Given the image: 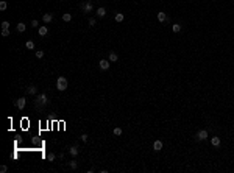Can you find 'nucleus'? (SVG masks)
<instances>
[{"mask_svg": "<svg viewBox=\"0 0 234 173\" xmlns=\"http://www.w3.org/2000/svg\"><path fill=\"white\" fill-rule=\"evenodd\" d=\"M49 97H47V94H39L37 97H35V108L37 109L39 112H42L45 109V106L49 104Z\"/></svg>", "mask_w": 234, "mask_h": 173, "instance_id": "obj_1", "label": "nucleus"}, {"mask_svg": "<svg viewBox=\"0 0 234 173\" xmlns=\"http://www.w3.org/2000/svg\"><path fill=\"white\" fill-rule=\"evenodd\" d=\"M56 87H58V91H66L67 89V78L66 77H59L56 80Z\"/></svg>", "mask_w": 234, "mask_h": 173, "instance_id": "obj_2", "label": "nucleus"}, {"mask_svg": "<svg viewBox=\"0 0 234 173\" xmlns=\"http://www.w3.org/2000/svg\"><path fill=\"white\" fill-rule=\"evenodd\" d=\"M81 10L84 11V14H87V12H92V10H94V5H92V2H84V3H81Z\"/></svg>", "mask_w": 234, "mask_h": 173, "instance_id": "obj_3", "label": "nucleus"}, {"mask_svg": "<svg viewBox=\"0 0 234 173\" xmlns=\"http://www.w3.org/2000/svg\"><path fill=\"white\" fill-rule=\"evenodd\" d=\"M195 137H197V140H206V139L209 137V133H208L206 129H200Z\"/></svg>", "mask_w": 234, "mask_h": 173, "instance_id": "obj_4", "label": "nucleus"}, {"mask_svg": "<svg viewBox=\"0 0 234 173\" xmlns=\"http://www.w3.org/2000/svg\"><path fill=\"white\" fill-rule=\"evenodd\" d=\"M14 104H16V108H17V109L22 111V109L25 108V104H27V102H25V98H17V100L14 102Z\"/></svg>", "mask_w": 234, "mask_h": 173, "instance_id": "obj_5", "label": "nucleus"}, {"mask_svg": "<svg viewBox=\"0 0 234 173\" xmlns=\"http://www.w3.org/2000/svg\"><path fill=\"white\" fill-rule=\"evenodd\" d=\"M99 66L101 70H108L109 69V59H100L99 61Z\"/></svg>", "mask_w": 234, "mask_h": 173, "instance_id": "obj_6", "label": "nucleus"}, {"mask_svg": "<svg viewBox=\"0 0 234 173\" xmlns=\"http://www.w3.org/2000/svg\"><path fill=\"white\" fill-rule=\"evenodd\" d=\"M37 33H39V36H47L49 35V27H47V25H42V27H39Z\"/></svg>", "mask_w": 234, "mask_h": 173, "instance_id": "obj_7", "label": "nucleus"}, {"mask_svg": "<svg viewBox=\"0 0 234 173\" xmlns=\"http://www.w3.org/2000/svg\"><path fill=\"white\" fill-rule=\"evenodd\" d=\"M42 20H44V23H50L53 20V14H50V12H45L44 16H42Z\"/></svg>", "mask_w": 234, "mask_h": 173, "instance_id": "obj_8", "label": "nucleus"}, {"mask_svg": "<svg viewBox=\"0 0 234 173\" xmlns=\"http://www.w3.org/2000/svg\"><path fill=\"white\" fill-rule=\"evenodd\" d=\"M27 94L28 95H36L37 94V87L36 86H28L27 87Z\"/></svg>", "mask_w": 234, "mask_h": 173, "instance_id": "obj_9", "label": "nucleus"}, {"mask_svg": "<svg viewBox=\"0 0 234 173\" xmlns=\"http://www.w3.org/2000/svg\"><path fill=\"white\" fill-rule=\"evenodd\" d=\"M153 150H155V151H161V150H162V142H161V140H155V143H153Z\"/></svg>", "mask_w": 234, "mask_h": 173, "instance_id": "obj_10", "label": "nucleus"}, {"mask_svg": "<svg viewBox=\"0 0 234 173\" xmlns=\"http://www.w3.org/2000/svg\"><path fill=\"white\" fill-rule=\"evenodd\" d=\"M158 20H159V22H167V14L162 12V11H159L158 12Z\"/></svg>", "mask_w": 234, "mask_h": 173, "instance_id": "obj_11", "label": "nucleus"}, {"mask_svg": "<svg viewBox=\"0 0 234 173\" xmlns=\"http://www.w3.org/2000/svg\"><path fill=\"white\" fill-rule=\"evenodd\" d=\"M16 30H17L19 33H24L25 30H27V25H25L24 22H19V23H17V27H16Z\"/></svg>", "mask_w": 234, "mask_h": 173, "instance_id": "obj_12", "label": "nucleus"}, {"mask_svg": "<svg viewBox=\"0 0 234 173\" xmlns=\"http://www.w3.org/2000/svg\"><path fill=\"white\" fill-rule=\"evenodd\" d=\"M97 16H99V17H105V16H106V10H105L103 6L97 8Z\"/></svg>", "mask_w": 234, "mask_h": 173, "instance_id": "obj_13", "label": "nucleus"}, {"mask_svg": "<svg viewBox=\"0 0 234 173\" xmlns=\"http://www.w3.org/2000/svg\"><path fill=\"white\" fill-rule=\"evenodd\" d=\"M117 59H119L117 53H116V52H109V61H111V62H116Z\"/></svg>", "mask_w": 234, "mask_h": 173, "instance_id": "obj_14", "label": "nucleus"}, {"mask_svg": "<svg viewBox=\"0 0 234 173\" xmlns=\"http://www.w3.org/2000/svg\"><path fill=\"white\" fill-rule=\"evenodd\" d=\"M69 153H70L72 156H76V154H78V153H80V150H78V147H76V145H74V147H70V150H69Z\"/></svg>", "mask_w": 234, "mask_h": 173, "instance_id": "obj_15", "label": "nucleus"}, {"mask_svg": "<svg viewBox=\"0 0 234 173\" xmlns=\"http://www.w3.org/2000/svg\"><path fill=\"white\" fill-rule=\"evenodd\" d=\"M172 31H173V33H180V31H181V25H180V23H173V25H172Z\"/></svg>", "mask_w": 234, "mask_h": 173, "instance_id": "obj_16", "label": "nucleus"}, {"mask_svg": "<svg viewBox=\"0 0 234 173\" xmlns=\"http://www.w3.org/2000/svg\"><path fill=\"white\" fill-rule=\"evenodd\" d=\"M62 20H64V22H70V20H72V14H70V12L62 14Z\"/></svg>", "mask_w": 234, "mask_h": 173, "instance_id": "obj_17", "label": "nucleus"}, {"mask_svg": "<svg viewBox=\"0 0 234 173\" xmlns=\"http://www.w3.org/2000/svg\"><path fill=\"white\" fill-rule=\"evenodd\" d=\"M211 143H212L214 147H219V145H220V137H212V139H211Z\"/></svg>", "mask_w": 234, "mask_h": 173, "instance_id": "obj_18", "label": "nucleus"}, {"mask_svg": "<svg viewBox=\"0 0 234 173\" xmlns=\"http://www.w3.org/2000/svg\"><path fill=\"white\" fill-rule=\"evenodd\" d=\"M55 159H56V154H55V153H49V154H47V161H49V162H53Z\"/></svg>", "mask_w": 234, "mask_h": 173, "instance_id": "obj_19", "label": "nucleus"}, {"mask_svg": "<svg viewBox=\"0 0 234 173\" xmlns=\"http://www.w3.org/2000/svg\"><path fill=\"white\" fill-rule=\"evenodd\" d=\"M123 19H125V16H123L122 12H117L116 14V22H123Z\"/></svg>", "mask_w": 234, "mask_h": 173, "instance_id": "obj_20", "label": "nucleus"}, {"mask_svg": "<svg viewBox=\"0 0 234 173\" xmlns=\"http://www.w3.org/2000/svg\"><path fill=\"white\" fill-rule=\"evenodd\" d=\"M69 167L72 168V170H76V168H78V162H76V161H70L69 162Z\"/></svg>", "mask_w": 234, "mask_h": 173, "instance_id": "obj_21", "label": "nucleus"}, {"mask_svg": "<svg viewBox=\"0 0 234 173\" xmlns=\"http://www.w3.org/2000/svg\"><path fill=\"white\" fill-rule=\"evenodd\" d=\"M25 47H27L28 50H33V48H35V42H33V41H27V44H25Z\"/></svg>", "mask_w": 234, "mask_h": 173, "instance_id": "obj_22", "label": "nucleus"}, {"mask_svg": "<svg viewBox=\"0 0 234 173\" xmlns=\"http://www.w3.org/2000/svg\"><path fill=\"white\" fill-rule=\"evenodd\" d=\"M6 6H8V5H6V2H5V0H2V2H0V11H5V10H6Z\"/></svg>", "mask_w": 234, "mask_h": 173, "instance_id": "obj_23", "label": "nucleus"}, {"mask_svg": "<svg viewBox=\"0 0 234 173\" xmlns=\"http://www.w3.org/2000/svg\"><path fill=\"white\" fill-rule=\"evenodd\" d=\"M8 28H10V22L3 20V22H2V30H8Z\"/></svg>", "mask_w": 234, "mask_h": 173, "instance_id": "obj_24", "label": "nucleus"}, {"mask_svg": "<svg viewBox=\"0 0 234 173\" xmlns=\"http://www.w3.org/2000/svg\"><path fill=\"white\" fill-rule=\"evenodd\" d=\"M36 58H37V59L44 58V52H42V50H36Z\"/></svg>", "mask_w": 234, "mask_h": 173, "instance_id": "obj_25", "label": "nucleus"}, {"mask_svg": "<svg viewBox=\"0 0 234 173\" xmlns=\"http://www.w3.org/2000/svg\"><path fill=\"white\" fill-rule=\"evenodd\" d=\"M120 134H122V128H119V126L114 128V136H120Z\"/></svg>", "mask_w": 234, "mask_h": 173, "instance_id": "obj_26", "label": "nucleus"}, {"mask_svg": "<svg viewBox=\"0 0 234 173\" xmlns=\"http://www.w3.org/2000/svg\"><path fill=\"white\" fill-rule=\"evenodd\" d=\"M2 36H3V37L10 36V30H2Z\"/></svg>", "mask_w": 234, "mask_h": 173, "instance_id": "obj_27", "label": "nucleus"}, {"mask_svg": "<svg viewBox=\"0 0 234 173\" xmlns=\"http://www.w3.org/2000/svg\"><path fill=\"white\" fill-rule=\"evenodd\" d=\"M94 25H95V19L91 17V19H89V27H94Z\"/></svg>", "mask_w": 234, "mask_h": 173, "instance_id": "obj_28", "label": "nucleus"}, {"mask_svg": "<svg viewBox=\"0 0 234 173\" xmlns=\"http://www.w3.org/2000/svg\"><path fill=\"white\" fill-rule=\"evenodd\" d=\"M37 25H39V22H37V20H31V27H33V28L37 27Z\"/></svg>", "mask_w": 234, "mask_h": 173, "instance_id": "obj_29", "label": "nucleus"}, {"mask_svg": "<svg viewBox=\"0 0 234 173\" xmlns=\"http://www.w3.org/2000/svg\"><path fill=\"white\" fill-rule=\"evenodd\" d=\"M6 170H8L6 165H2V167H0V172H2V173H6Z\"/></svg>", "mask_w": 234, "mask_h": 173, "instance_id": "obj_30", "label": "nucleus"}, {"mask_svg": "<svg viewBox=\"0 0 234 173\" xmlns=\"http://www.w3.org/2000/svg\"><path fill=\"white\" fill-rule=\"evenodd\" d=\"M80 139H81V140H83V142H86V140H87V134H83V136H81V137H80Z\"/></svg>", "mask_w": 234, "mask_h": 173, "instance_id": "obj_31", "label": "nucleus"}]
</instances>
